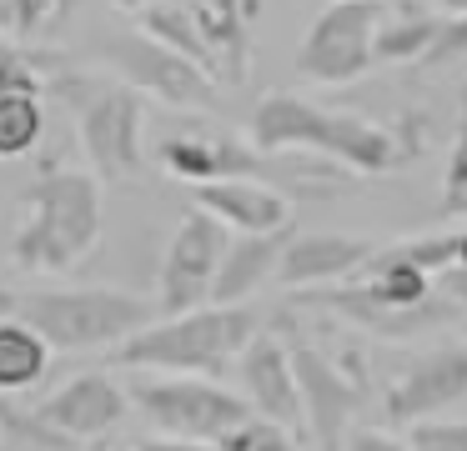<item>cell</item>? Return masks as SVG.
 I'll list each match as a JSON object with an SVG mask.
<instances>
[{"mask_svg": "<svg viewBox=\"0 0 467 451\" xmlns=\"http://www.w3.org/2000/svg\"><path fill=\"white\" fill-rule=\"evenodd\" d=\"M246 130H252L256 156L306 150V156L337 160L352 176H382V170H397L407 160V146L387 126H377L367 116H347V110H327L317 100L286 96V90L256 100Z\"/></svg>", "mask_w": 467, "mask_h": 451, "instance_id": "6da1fadb", "label": "cell"}, {"mask_svg": "<svg viewBox=\"0 0 467 451\" xmlns=\"http://www.w3.org/2000/svg\"><path fill=\"white\" fill-rule=\"evenodd\" d=\"M26 210L31 216L11 241L21 271L66 276L101 246V180L91 170H41L26 186Z\"/></svg>", "mask_w": 467, "mask_h": 451, "instance_id": "7a4b0ae2", "label": "cell"}, {"mask_svg": "<svg viewBox=\"0 0 467 451\" xmlns=\"http://www.w3.org/2000/svg\"><path fill=\"white\" fill-rule=\"evenodd\" d=\"M262 331L252 306H196L186 316H161L116 346V366H141L156 376H222L236 366L246 341Z\"/></svg>", "mask_w": 467, "mask_h": 451, "instance_id": "3957f363", "label": "cell"}, {"mask_svg": "<svg viewBox=\"0 0 467 451\" xmlns=\"http://www.w3.org/2000/svg\"><path fill=\"white\" fill-rule=\"evenodd\" d=\"M46 86L71 106L76 116V136H81V150L91 160V176L101 186H126V180H141L146 170V110L141 96L121 80L106 76H81L71 66H56Z\"/></svg>", "mask_w": 467, "mask_h": 451, "instance_id": "277c9868", "label": "cell"}, {"mask_svg": "<svg viewBox=\"0 0 467 451\" xmlns=\"http://www.w3.org/2000/svg\"><path fill=\"white\" fill-rule=\"evenodd\" d=\"M16 316L56 351H101L121 346L156 321V306L121 286H51L21 296Z\"/></svg>", "mask_w": 467, "mask_h": 451, "instance_id": "5b68a950", "label": "cell"}, {"mask_svg": "<svg viewBox=\"0 0 467 451\" xmlns=\"http://www.w3.org/2000/svg\"><path fill=\"white\" fill-rule=\"evenodd\" d=\"M126 396L171 441H212L216 446L236 426L252 421V406L236 391L216 386L212 376H151V381H136Z\"/></svg>", "mask_w": 467, "mask_h": 451, "instance_id": "8992f818", "label": "cell"}, {"mask_svg": "<svg viewBox=\"0 0 467 451\" xmlns=\"http://www.w3.org/2000/svg\"><path fill=\"white\" fill-rule=\"evenodd\" d=\"M96 56L116 70L121 86H131L136 96L161 100L166 110H212L216 106V80L206 70H196L192 60H182L176 50L156 46L141 30H111V36H101Z\"/></svg>", "mask_w": 467, "mask_h": 451, "instance_id": "52a82bcc", "label": "cell"}, {"mask_svg": "<svg viewBox=\"0 0 467 451\" xmlns=\"http://www.w3.org/2000/svg\"><path fill=\"white\" fill-rule=\"evenodd\" d=\"M387 5L392 0H332L302 36L296 76L317 80V86H352V80H362L377 66L372 36L382 26Z\"/></svg>", "mask_w": 467, "mask_h": 451, "instance_id": "ba28073f", "label": "cell"}, {"mask_svg": "<svg viewBox=\"0 0 467 451\" xmlns=\"http://www.w3.org/2000/svg\"><path fill=\"white\" fill-rule=\"evenodd\" d=\"M286 361H292L296 396H302V431L317 441V451H342L352 416L367 396V376L332 361L322 346L302 336L286 341Z\"/></svg>", "mask_w": 467, "mask_h": 451, "instance_id": "9c48e42d", "label": "cell"}, {"mask_svg": "<svg viewBox=\"0 0 467 451\" xmlns=\"http://www.w3.org/2000/svg\"><path fill=\"white\" fill-rule=\"evenodd\" d=\"M292 301L306 311H327V316L347 321V326L367 331V336H377V341H412V336H427V331H437V326H457V321H462V311H457L442 291H432V296L417 301V306H387V301L367 296L357 281H342V286L292 291Z\"/></svg>", "mask_w": 467, "mask_h": 451, "instance_id": "30bf717a", "label": "cell"}, {"mask_svg": "<svg viewBox=\"0 0 467 451\" xmlns=\"http://www.w3.org/2000/svg\"><path fill=\"white\" fill-rule=\"evenodd\" d=\"M226 241H232L226 226H216L196 206L176 220L171 241H166V256H161V271H156V311L161 316H186V311L212 301V281H216V266H222Z\"/></svg>", "mask_w": 467, "mask_h": 451, "instance_id": "8fae6325", "label": "cell"}, {"mask_svg": "<svg viewBox=\"0 0 467 451\" xmlns=\"http://www.w3.org/2000/svg\"><path fill=\"white\" fill-rule=\"evenodd\" d=\"M156 166L176 180L192 186H212V180H236V176H256L262 156L252 146L232 136V130L212 126V120H182L176 130H166L156 140Z\"/></svg>", "mask_w": 467, "mask_h": 451, "instance_id": "7c38bea8", "label": "cell"}, {"mask_svg": "<svg viewBox=\"0 0 467 451\" xmlns=\"http://www.w3.org/2000/svg\"><path fill=\"white\" fill-rule=\"evenodd\" d=\"M462 396H467V341H447L437 351L412 356L402 366V376L387 386V421L412 426V421L442 416Z\"/></svg>", "mask_w": 467, "mask_h": 451, "instance_id": "4fadbf2b", "label": "cell"}, {"mask_svg": "<svg viewBox=\"0 0 467 451\" xmlns=\"http://www.w3.org/2000/svg\"><path fill=\"white\" fill-rule=\"evenodd\" d=\"M36 421L46 431H56L61 441H106V431L121 426V416L131 411V396L116 386L106 371H81L66 386H56L41 406H31Z\"/></svg>", "mask_w": 467, "mask_h": 451, "instance_id": "5bb4252c", "label": "cell"}, {"mask_svg": "<svg viewBox=\"0 0 467 451\" xmlns=\"http://www.w3.org/2000/svg\"><path fill=\"white\" fill-rule=\"evenodd\" d=\"M236 376H242V401L252 406V416L272 421V426L306 436L302 431V396H296V376L286 361V341L272 331H256L246 341V351L236 356Z\"/></svg>", "mask_w": 467, "mask_h": 451, "instance_id": "9a60e30c", "label": "cell"}, {"mask_svg": "<svg viewBox=\"0 0 467 451\" xmlns=\"http://www.w3.org/2000/svg\"><path fill=\"white\" fill-rule=\"evenodd\" d=\"M372 251H377V241L347 236V231H292L282 256H276V286L317 291V286L352 281Z\"/></svg>", "mask_w": 467, "mask_h": 451, "instance_id": "2e32d148", "label": "cell"}, {"mask_svg": "<svg viewBox=\"0 0 467 451\" xmlns=\"http://www.w3.org/2000/svg\"><path fill=\"white\" fill-rule=\"evenodd\" d=\"M192 206L206 210L216 226L236 231V236H272V231H292V206L282 190H272L256 176L236 180H212V186H192Z\"/></svg>", "mask_w": 467, "mask_h": 451, "instance_id": "e0dca14e", "label": "cell"}, {"mask_svg": "<svg viewBox=\"0 0 467 451\" xmlns=\"http://www.w3.org/2000/svg\"><path fill=\"white\" fill-rule=\"evenodd\" d=\"M286 236H292V231L226 241L222 266H216V281H212V301H206V306H246V296H256V291L276 276V256H282Z\"/></svg>", "mask_w": 467, "mask_h": 451, "instance_id": "ac0fdd59", "label": "cell"}, {"mask_svg": "<svg viewBox=\"0 0 467 451\" xmlns=\"http://www.w3.org/2000/svg\"><path fill=\"white\" fill-rule=\"evenodd\" d=\"M437 26H442V10H427L417 0H397V5H387L382 26L372 36V60H382V66L427 60V50L437 40Z\"/></svg>", "mask_w": 467, "mask_h": 451, "instance_id": "d6986e66", "label": "cell"}, {"mask_svg": "<svg viewBox=\"0 0 467 451\" xmlns=\"http://www.w3.org/2000/svg\"><path fill=\"white\" fill-rule=\"evenodd\" d=\"M136 30L151 36L156 46L176 50L182 60H192L196 70H206V76L216 80V60H212V50H206V40H202V26H196L192 5H182V0H156V5L141 10V26Z\"/></svg>", "mask_w": 467, "mask_h": 451, "instance_id": "ffe728a7", "label": "cell"}, {"mask_svg": "<svg viewBox=\"0 0 467 451\" xmlns=\"http://www.w3.org/2000/svg\"><path fill=\"white\" fill-rule=\"evenodd\" d=\"M46 371H51V346L21 316L0 321V396H16V391L36 386Z\"/></svg>", "mask_w": 467, "mask_h": 451, "instance_id": "44dd1931", "label": "cell"}, {"mask_svg": "<svg viewBox=\"0 0 467 451\" xmlns=\"http://www.w3.org/2000/svg\"><path fill=\"white\" fill-rule=\"evenodd\" d=\"M61 60L41 56L31 46H11L0 40V100L5 96H41L46 90V70H56Z\"/></svg>", "mask_w": 467, "mask_h": 451, "instance_id": "7402d4cb", "label": "cell"}, {"mask_svg": "<svg viewBox=\"0 0 467 451\" xmlns=\"http://www.w3.org/2000/svg\"><path fill=\"white\" fill-rule=\"evenodd\" d=\"M46 116H41V96H5L0 100V160H16L41 140Z\"/></svg>", "mask_w": 467, "mask_h": 451, "instance_id": "603a6c76", "label": "cell"}, {"mask_svg": "<svg viewBox=\"0 0 467 451\" xmlns=\"http://www.w3.org/2000/svg\"><path fill=\"white\" fill-rule=\"evenodd\" d=\"M392 246L432 281L457 266V231H427V236H407V241H392Z\"/></svg>", "mask_w": 467, "mask_h": 451, "instance_id": "cb8c5ba5", "label": "cell"}, {"mask_svg": "<svg viewBox=\"0 0 467 451\" xmlns=\"http://www.w3.org/2000/svg\"><path fill=\"white\" fill-rule=\"evenodd\" d=\"M56 20V0H0V30L16 36V46L36 40Z\"/></svg>", "mask_w": 467, "mask_h": 451, "instance_id": "d4e9b609", "label": "cell"}, {"mask_svg": "<svg viewBox=\"0 0 467 451\" xmlns=\"http://www.w3.org/2000/svg\"><path fill=\"white\" fill-rule=\"evenodd\" d=\"M407 451H467V421H447V416H427L407 426Z\"/></svg>", "mask_w": 467, "mask_h": 451, "instance_id": "484cf974", "label": "cell"}, {"mask_svg": "<svg viewBox=\"0 0 467 451\" xmlns=\"http://www.w3.org/2000/svg\"><path fill=\"white\" fill-rule=\"evenodd\" d=\"M442 216H467V120L457 126V140L447 150V170H442Z\"/></svg>", "mask_w": 467, "mask_h": 451, "instance_id": "4316f807", "label": "cell"}, {"mask_svg": "<svg viewBox=\"0 0 467 451\" xmlns=\"http://www.w3.org/2000/svg\"><path fill=\"white\" fill-rule=\"evenodd\" d=\"M216 446H222V451H302L292 431L272 426V421H262V416H252L246 426H236L232 436L216 441Z\"/></svg>", "mask_w": 467, "mask_h": 451, "instance_id": "83f0119b", "label": "cell"}, {"mask_svg": "<svg viewBox=\"0 0 467 451\" xmlns=\"http://www.w3.org/2000/svg\"><path fill=\"white\" fill-rule=\"evenodd\" d=\"M457 56H467V15H442L427 60H437V66H442V60H457Z\"/></svg>", "mask_w": 467, "mask_h": 451, "instance_id": "f1b7e54d", "label": "cell"}, {"mask_svg": "<svg viewBox=\"0 0 467 451\" xmlns=\"http://www.w3.org/2000/svg\"><path fill=\"white\" fill-rule=\"evenodd\" d=\"M342 451H407V441L387 426H352L342 441Z\"/></svg>", "mask_w": 467, "mask_h": 451, "instance_id": "f546056e", "label": "cell"}, {"mask_svg": "<svg viewBox=\"0 0 467 451\" xmlns=\"http://www.w3.org/2000/svg\"><path fill=\"white\" fill-rule=\"evenodd\" d=\"M432 286L442 291V296H447V301H452V306L467 316V266H452V271H442V276H437Z\"/></svg>", "mask_w": 467, "mask_h": 451, "instance_id": "4dcf8cb0", "label": "cell"}, {"mask_svg": "<svg viewBox=\"0 0 467 451\" xmlns=\"http://www.w3.org/2000/svg\"><path fill=\"white\" fill-rule=\"evenodd\" d=\"M141 451H222V446H212V441H171V436H151V441H141Z\"/></svg>", "mask_w": 467, "mask_h": 451, "instance_id": "1f68e13d", "label": "cell"}, {"mask_svg": "<svg viewBox=\"0 0 467 451\" xmlns=\"http://www.w3.org/2000/svg\"><path fill=\"white\" fill-rule=\"evenodd\" d=\"M16 306H21V296H16V291L5 286V281H0V321H11V316H16Z\"/></svg>", "mask_w": 467, "mask_h": 451, "instance_id": "d6a6232c", "label": "cell"}, {"mask_svg": "<svg viewBox=\"0 0 467 451\" xmlns=\"http://www.w3.org/2000/svg\"><path fill=\"white\" fill-rule=\"evenodd\" d=\"M81 5H86V0H56V26H61V20H71Z\"/></svg>", "mask_w": 467, "mask_h": 451, "instance_id": "836d02e7", "label": "cell"}, {"mask_svg": "<svg viewBox=\"0 0 467 451\" xmlns=\"http://www.w3.org/2000/svg\"><path fill=\"white\" fill-rule=\"evenodd\" d=\"M437 10L442 15H467V0H437Z\"/></svg>", "mask_w": 467, "mask_h": 451, "instance_id": "e575fe53", "label": "cell"}, {"mask_svg": "<svg viewBox=\"0 0 467 451\" xmlns=\"http://www.w3.org/2000/svg\"><path fill=\"white\" fill-rule=\"evenodd\" d=\"M111 5H116V10H131V15H141V10L156 5V0H111Z\"/></svg>", "mask_w": 467, "mask_h": 451, "instance_id": "d590c367", "label": "cell"}, {"mask_svg": "<svg viewBox=\"0 0 467 451\" xmlns=\"http://www.w3.org/2000/svg\"><path fill=\"white\" fill-rule=\"evenodd\" d=\"M91 451H106V446H101V441H96V446H91Z\"/></svg>", "mask_w": 467, "mask_h": 451, "instance_id": "8d00e7d4", "label": "cell"}, {"mask_svg": "<svg viewBox=\"0 0 467 451\" xmlns=\"http://www.w3.org/2000/svg\"><path fill=\"white\" fill-rule=\"evenodd\" d=\"M0 451H16V446H0Z\"/></svg>", "mask_w": 467, "mask_h": 451, "instance_id": "74e56055", "label": "cell"}]
</instances>
